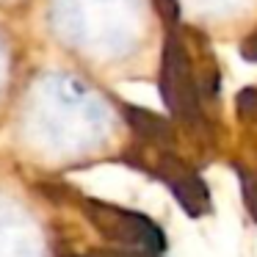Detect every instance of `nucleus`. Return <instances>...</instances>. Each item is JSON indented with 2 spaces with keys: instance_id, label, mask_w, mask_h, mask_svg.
<instances>
[{
  "instance_id": "1",
  "label": "nucleus",
  "mask_w": 257,
  "mask_h": 257,
  "mask_svg": "<svg viewBox=\"0 0 257 257\" xmlns=\"http://www.w3.org/2000/svg\"><path fill=\"white\" fill-rule=\"evenodd\" d=\"M50 25L83 56L122 58L144 34V9L141 0H53Z\"/></svg>"
},
{
  "instance_id": "2",
  "label": "nucleus",
  "mask_w": 257,
  "mask_h": 257,
  "mask_svg": "<svg viewBox=\"0 0 257 257\" xmlns=\"http://www.w3.org/2000/svg\"><path fill=\"white\" fill-rule=\"evenodd\" d=\"M166 45L161 58V97L188 133H205V102L218 91V72L207 53V42L180 23L166 25Z\"/></svg>"
},
{
  "instance_id": "3",
  "label": "nucleus",
  "mask_w": 257,
  "mask_h": 257,
  "mask_svg": "<svg viewBox=\"0 0 257 257\" xmlns=\"http://www.w3.org/2000/svg\"><path fill=\"white\" fill-rule=\"evenodd\" d=\"M31 119L47 139L72 144L97 139L105 127L108 113L100 94L91 91L80 78L53 72L34 86Z\"/></svg>"
},
{
  "instance_id": "4",
  "label": "nucleus",
  "mask_w": 257,
  "mask_h": 257,
  "mask_svg": "<svg viewBox=\"0 0 257 257\" xmlns=\"http://www.w3.org/2000/svg\"><path fill=\"white\" fill-rule=\"evenodd\" d=\"M83 216L100 229L102 238H108L111 243L124 246V249H141V251H166V235L152 218H147L144 213L127 210V207L108 205L102 199H80Z\"/></svg>"
},
{
  "instance_id": "5",
  "label": "nucleus",
  "mask_w": 257,
  "mask_h": 257,
  "mask_svg": "<svg viewBox=\"0 0 257 257\" xmlns=\"http://www.w3.org/2000/svg\"><path fill=\"white\" fill-rule=\"evenodd\" d=\"M124 163H130L133 169L147 172L150 177L161 180L191 218H199V216H205V213H210V191H207L205 180H202L174 150H158L155 147L152 161H147L139 152H130V155H124Z\"/></svg>"
},
{
  "instance_id": "6",
  "label": "nucleus",
  "mask_w": 257,
  "mask_h": 257,
  "mask_svg": "<svg viewBox=\"0 0 257 257\" xmlns=\"http://www.w3.org/2000/svg\"><path fill=\"white\" fill-rule=\"evenodd\" d=\"M124 116H127L130 127L136 130L139 141H144V147H158V150H172L174 147V127L169 119L136 105H124Z\"/></svg>"
},
{
  "instance_id": "7",
  "label": "nucleus",
  "mask_w": 257,
  "mask_h": 257,
  "mask_svg": "<svg viewBox=\"0 0 257 257\" xmlns=\"http://www.w3.org/2000/svg\"><path fill=\"white\" fill-rule=\"evenodd\" d=\"M240 177V194H243V205L249 210V216L257 221V172L251 169H243V166H235Z\"/></svg>"
},
{
  "instance_id": "8",
  "label": "nucleus",
  "mask_w": 257,
  "mask_h": 257,
  "mask_svg": "<svg viewBox=\"0 0 257 257\" xmlns=\"http://www.w3.org/2000/svg\"><path fill=\"white\" fill-rule=\"evenodd\" d=\"M199 14H232L249 3V0H188Z\"/></svg>"
},
{
  "instance_id": "9",
  "label": "nucleus",
  "mask_w": 257,
  "mask_h": 257,
  "mask_svg": "<svg viewBox=\"0 0 257 257\" xmlns=\"http://www.w3.org/2000/svg\"><path fill=\"white\" fill-rule=\"evenodd\" d=\"M86 257H161L155 251H141V249H94Z\"/></svg>"
},
{
  "instance_id": "10",
  "label": "nucleus",
  "mask_w": 257,
  "mask_h": 257,
  "mask_svg": "<svg viewBox=\"0 0 257 257\" xmlns=\"http://www.w3.org/2000/svg\"><path fill=\"white\" fill-rule=\"evenodd\" d=\"M152 3H155L158 14L166 20V25L180 23V0H152Z\"/></svg>"
},
{
  "instance_id": "11",
  "label": "nucleus",
  "mask_w": 257,
  "mask_h": 257,
  "mask_svg": "<svg viewBox=\"0 0 257 257\" xmlns=\"http://www.w3.org/2000/svg\"><path fill=\"white\" fill-rule=\"evenodd\" d=\"M6 78H9V56H6V45L0 39V86L6 83Z\"/></svg>"
},
{
  "instance_id": "12",
  "label": "nucleus",
  "mask_w": 257,
  "mask_h": 257,
  "mask_svg": "<svg viewBox=\"0 0 257 257\" xmlns=\"http://www.w3.org/2000/svg\"><path fill=\"white\" fill-rule=\"evenodd\" d=\"M58 257H86V254H69V251H61Z\"/></svg>"
}]
</instances>
